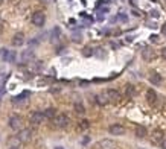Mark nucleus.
<instances>
[{
	"label": "nucleus",
	"instance_id": "f257e3e1",
	"mask_svg": "<svg viewBox=\"0 0 166 149\" xmlns=\"http://www.w3.org/2000/svg\"><path fill=\"white\" fill-rule=\"evenodd\" d=\"M52 120H53V125L56 128H67L69 126V122H70L66 114H56Z\"/></svg>",
	"mask_w": 166,
	"mask_h": 149
},
{
	"label": "nucleus",
	"instance_id": "f03ea898",
	"mask_svg": "<svg viewBox=\"0 0 166 149\" xmlns=\"http://www.w3.org/2000/svg\"><path fill=\"white\" fill-rule=\"evenodd\" d=\"M9 128L11 129H14V131H18L20 128H21V125H23V119L20 117V116H17V114H14V116H11L9 117Z\"/></svg>",
	"mask_w": 166,
	"mask_h": 149
},
{
	"label": "nucleus",
	"instance_id": "7ed1b4c3",
	"mask_svg": "<svg viewBox=\"0 0 166 149\" xmlns=\"http://www.w3.org/2000/svg\"><path fill=\"white\" fill-rule=\"evenodd\" d=\"M32 23H34V26H38V28L44 26V23H46V15L43 14L41 11L34 12V14H32Z\"/></svg>",
	"mask_w": 166,
	"mask_h": 149
},
{
	"label": "nucleus",
	"instance_id": "20e7f679",
	"mask_svg": "<svg viewBox=\"0 0 166 149\" xmlns=\"http://www.w3.org/2000/svg\"><path fill=\"white\" fill-rule=\"evenodd\" d=\"M32 129L31 128H25V129H20V132H18V139H20V142L21 143H26V142H31V139H32Z\"/></svg>",
	"mask_w": 166,
	"mask_h": 149
},
{
	"label": "nucleus",
	"instance_id": "39448f33",
	"mask_svg": "<svg viewBox=\"0 0 166 149\" xmlns=\"http://www.w3.org/2000/svg\"><path fill=\"white\" fill-rule=\"evenodd\" d=\"M105 94L108 97V102H111V104H118L121 101V93L118 90H107Z\"/></svg>",
	"mask_w": 166,
	"mask_h": 149
},
{
	"label": "nucleus",
	"instance_id": "423d86ee",
	"mask_svg": "<svg viewBox=\"0 0 166 149\" xmlns=\"http://www.w3.org/2000/svg\"><path fill=\"white\" fill-rule=\"evenodd\" d=\"M43 120H44V116H43L41 111H34L32 114H31V123H32L34 126L41 125Z\"/></svg>",
	"mask_w": 166,
	"mask_h": 149
},
{
	"label": "nucleus",
	"instance_id": "0eeeda50",
	"mask_svg": "<svg viewBox=\"0 0 166 149\" xmlns=\"http://www.w3.org/2000/svg\"><path fill=\"white\" fill-rule=\"evenodd\" d=\"M108 131H110L111 136H124L125 134V128L122 126V125H119V123L111 125V126L108 128Z\"/></svg>",
	"mask_w": 166,
	"mask_h": 149
},
{
	"label": "nucleus",
	"instance_id": "6e6552de",
	"mask_svg": "<svg viewBox=\"0 0 166 149\" xmlns=\"http://www.w3.org/2000/svg\"><path fill=\"white\" fill-rule=\"evenodd\" d=\"M98 148L99 149H116V143L110 139H104L98 143Z\"/></svg>",
	"mask_w": 166,
	"mask_h": 149
},
{
	"label": "nucleus",
	"instance_id": "1a4fd4ad",
	"mask_svg": "<svg viewBox=\"0 0 166 149\" xmlns=\"http://www.w3.org/2000/svg\"><path fill=\"white\" fill-rule=\"evenodd\" d=\"M11 44L14 46V47H20V46H23L25 44V35L21 34V32H18V34H15L12 40H11Z\"/></svg>",
	"mask_w": 166,
	"mask_h": 149
},
{
	"label": "nucleus",
	"instance_id": "9d476101",
	"mask_svg": "<svg viewBox=\"0 0 166 149\" xmlns=\"http://www.w3.org/2000/svg\"><path fill=\"white\" fill-rule=\"evenodd\" d=\"M142 56H143V59H145L146 63H151V61L156 58V52H154L152 49L146 47V49H143V52H142Z\"/></svg>",
	"mask_w": 166,
	"mask_h": 149
},
{
	"label": "nucleus",
	"instance_id": "9b49d317",
	"mask_svg": "<svg viewBox=\"0 0 166 149\" xmlns=\"http://www.w3.org/2000/svg\"><path fill=\"white\" fill-rule=\"evenodd\" d=\"M146 101L149 102V104H156L157 102V93L152 90V88H149V90H146Z\"/></svg>",
	"mask_w": 166,
	"mask_h": 149
},
{
	"label": "nucleus",
	"instance_id": "f8f14e48",
	"mask_svg": "<svg viewBox=\"0 0 166 149\" xmlns=\"http://www.w3.org/2000/svg\"><path fill=\"white\" fill-rule=\"evenodd\" d=\"M95 99H96V104H98V105H101V107H104V105L110 104V102H108V97H107V94H105V91H104V93H101V94H98Z\"/></svg>",
	"mask_w": 166,
	"mask_h": 149
},
{
	"label": "nucleus",
	"instance_id": "ddd939ff",
	"mask_svg": "<svg viewBox=\"0 0 166 149\" xmlns=\"http://www.w3.org/2000/svg\"><path fill=\"white\" fill-rule=\"evenodd\" d=\"M163 139H165V134H163V131H160V129H156V131L152 132V143H160Z\"/></svg>",
	"mask_w": 166,
	"mask_h": 149
},
{
	"label": "nucleus",
	"instance_id": "4468645a",
	"mask_svg": "<svg viewBox=\"0 0 166 149\" xmlns=\"http://www.w3.org/2000/svg\"><path fill=\"white\" fill-rule=\"evenodd\" d=\"M149 82L154 84V85H159V84H162V76L159 73H156V72H152L149 74Z\"/></svg>",
	"mask_w": 166,
	"mask_h": 149
},
{
	"label": "nucleus",
	"instance_id": "2eb2a0df",
	"mask_svg": "<svg viewBox=\"0 0 166 149\" xmlns=\"http://www.w3.org/2000/svg\"><path fill=\"white\" fill-rule=\"evenodd\" d=\"M134 132H136V137H139V139H143L148 134V131H146L145 126H136V131Z\"/></svg>",
	"mask_w": 166,
	"mask_h": 149
},
{
	"label": "nucleus",
	"instance_id": "dca6fc26",
	"mask_svg": "<svg viewBox=\"0 0 166 149\" xmlns=\"http://www.w3.org/2000/svg\"><path fill=\"white\" fill-rule=\"evenodd\" d=\"M43 116H44V119H53L55 116H56V110L55 108H47V110H44L43 111Z\"/></svg>",
	"mask_w": 166,
	"mask_h": 149
},
{
	"label": "nucleus",
	"instance_id": "f3484780",
	"mask_svg": "<svg viewBox=\"0 0 166 149\" xmlns=\"http://www.w3.org/2000/svg\"><path fill=\"white\" fill-rule=\"evenodd\" d=\"M20 139L15 136V137H9L8 139V145H9V148H17V146H20Z\"/></svg>",
	"mask_w": 166,
	"mask_h": 149
},
{
	"label": "nucleus",
	"instance_id": "a211bd4d",
	"mask_svg": "<svg viewBox=\"0 0 166 149\" xmlns=\"http://www.w3.org/2000/svg\"><path fill=\"white\" fill-rule=\"evenodd\" d=\"M125 94H126L128 97H134V96H136V88H134V85L128 84V85L125 87Z\"/></svg>",
	"mask_w": 166,
	"mask_h": 149
},
{
	"label": "nucleus",
	"instance_id": "6ab92c4d",
	"mask_svg": "<svg viewBox=\"0 0 166 149\" xmlns=\"http://www.w3.org/2000/svg\"><path fill=\"white\" fill-rule=\"evenodd\" d=\"M21 58H23V61L25 63H28V61H31L32 58H34V52L29 49V50H25L23 52V55H21Z\"/></svg>",
	"mask_w": 166,
	"mask_h": 149
},
{
	"label": "nucleus",
	"instance_id": "aec40b11",
	"mask_svg": "<svg viewBox=\"0 0 166 149\" xmlns=\"http://www.w3.org/2000/svg\"><path fill=\"white\" fill-rule=\"evenodd\" d=\"M26 96H28V93H23L21 96H17V97H14V99H12V104H14V105L23 104V102H25V97H26Z\"/></svg>",
	"mask_w": 166,
	"mask_h": 149
},
{
	"label": "nucleus",
	"instance_id": "412c9836",
	"mask_svg": "<svg viewBox=\"0 0 166 149\" xmlns=\"http://www.w3.org/2000/svg\"><path fill=\"white\" fill-rule=\"evenodd\" d=\"M15 52L14 50H8V55H6V58H5V61H8V63H14L15 61Z\"/></svg>",
	"mask_w": 166,
	"mask_h": 149
},
{
	"label": "nucleus",
	"instance_id": "4be33fe9",
	"mask_svg": "<svg viewBox=\"0 0 166 149\" xmlns=\"http://www.w3.org/2000/svg\"><path fill=\"white\" fill-rule=\"evenodd\" d=\"M73 108H75V113H78V114H84V113H85V108H84V105L81 102H76V104L73 105Z\"/></svg>",
	"mask_w": 166,
	"mask_h": 149
},
{
	"label": "nucleus",
	"instance_id": "5701e85b",
	"mask_svg": "<svg viewBox=\"0 0 166 149\" xmlns=\"http://www.w3.org/2000/svg\"><path fill=\"white\" fill-rule=\"evenodd\" d=\"M88 126H90V122L88 120H81L79 125H78V129L79 131H85V129H88Z\"/></svg>",
	"mask_w": 166,
	"mask_h": 149
},
{
	"label": "nucleus",
	"instance_id": "b1692460",
	"mask_svg": "<svg viewBox=\"0 0 166 149\" xmlns=\"http://www.w3.org/2000/svg\"><path fill=\"white\" fill-rule=\"evenodd\" d=\"M60 28H53V31H52V41H58V38H60Z\"/></svg>",
	"mask_w": 166,
	"mask_h": 149
},
{
	"label": "nucleus",
	"instance_id": "393cba45",
	"mask_svg": "<svg viewBox=\"0 0 166 149\" xmlns=\"http://www.w3.org/2000/svg\"><path fill=\"white\" fill-rule=\"evenodd\" d=\"M149 40H151L152 43H159V41H160V38H159V35H151V37H149Z\"/></svg>",
	"mask_w": 166,
	"mask_h": 149
},
{
	"label": "nucleus",
	"instance_id": "a878e982",
	"mask_svg": "<svg viewBox=\"0 0 166 149\" xmlns=\"http://www.w3.org/2000/svg\"><path fill=\"white\" fill-rule=\"evenodd\" d=\"M160 55H162V58H163V59H166V47H163V49L160 50Z\"/></svg>",
	"mask_w": 166,
	"mask_h": 149
},
{
	"label": "nucleus",
	"instance_id": "bb28decb",
	"mask_svg": "<svg viewBox=\"0 0 166 149\" xmlns=\"http://www.w3.org/2000/svg\"><path fill=\"white\" fill-rule=\"evenodd\" d=\"M162 34L166 37V23H165V25H162Z\"/></svg>",
	"mask_w": 166,
	"mask_h": 149
},
{
	"label": "nucleus",
	"instance_id": "cd10ccee",
	"mask_svg": "<svg viewBox=\"0 0 166 149\" xmlns=\"http://www.w3.org/2000/svg\"><path fill=\"white\" fill-rule=\"evenodd\" d=\"M84 55H85V56H88V55H91V52H90V49H84Z\"/></svg>",
	"mask_w": 166,
	"mask_h": 149
},
{
	"label": "nucleus",
	"instance_id": "c85d7f7f",
	"mask_svg": "<svg viewBox=\"0 0 166 149\" xmlns=\"http://www.w3.org/2000/svg\"><path fill=\"white\" fill-rule=\"evenodd\" d=\"M160 145H162V148L163 149H166V139H163V140L160 142Z\"/></svg>",
	"mask_w": 166,
	"mask_h": 149
},
{
	"label": "nucleus",
	"instance_id": "c756f323",
	"mask_svg": "<svg viewBox=\"0 0 166 149\" xmlns=\"http://www.w3.org/2000/svg\"><path fill=\"white\" fill-rule=\"evenodd\" d=\"M151 15H154V17H159V11H152V12H151Z\"/></svg>",
	"mask_w": 166,
	"mask_h": 149
},
{
	"label": "nucleus",
	"instance_id": "7c9ffc66",
	"mask_svg": "<svg viewBox=\"0 0 166 149\" xmlns=\"http://www.w3.org/2000/svg\"><path fill=\"white\" fill-rule=\"evenodd\" d=\"M2 34H3V25L0 23V37H2Z\"/></svg>",
	"mask_w": 166,
	"mask_h": 149
},
{
	"label": "nucleus",
	"instance_id": "2f4dec72",
	"mask_svg": "<svg viewBox=\"0 0 166 149\" xmlns=\"http://www.w3.org/2000/svg\"><path fill=\"white\" fill-rule=\"evenodd\" d=\"M119 18H121L122 21H125V20H126V17H125V15H119Z\"/></svg>",
	"mask_w": 166,
	"mask_h": 149
},
{
	"label": "nucleus",
	"instance_id": "473e14b6",
	"mask_svg": "<svg viewBox=\"0 0 166 149\" xmlns=\"http://www.w3.org/2000/svg\"><path fill=\"white\" fill-rule=\"evenodd\" d=\"M9 149H20V146H17V148H9Z\"/></svg>",
	"mask_w": 166,
	"mask_h": 149
},
{
	"label": "nucleus",
	"instance_id": "72a5a7b5",
	"mask_svg": "<svg viewBox=\"0 0 166 149\" xmlns=\"http://www.w3.org/2000/svg\"><path fill=\"white\" fill-rule=\"evenodd\" d=\"M3 2H5V0H0V5H2V3H3Z\"/></svg>",
	"mask_w": 166,
	"mask_h": 149
},
{
	"label": "nucleus",
	"instance_id": "f704fd0d",
	"mask_svg": "<svg viewBox=\"0 0 166 149\" xmlns=\"http://www.w3.org/2000/svg\"><path fill=\"white\" fill-rule=\"evenodd\" d=\"M8 2H14V0H8Z\"/></svg>",
	"mask_w": 166,
	"mask_h": 149
},
{
	"label": "nucleus",
	"instance_id": "c9c22d12",
	"mask_svg": "<svg viewBox=\"0 0 166 149\" xmlns=\"http://www.w3.org/2000/svg\"><path fill=\"white\" fill-rule=\"evenodd\" d=\"M56 149H61V148H60V146H58V148H56Z\"/></svg>",
	"mask_w": 166,
	"mask_h": 149
},
{
	"label": "nucleus",
	"instance_id": "e433bc0d",
	"mask_svg": "<svg viewBox=\"0 0 166 149\" xmlns=\"http://www.w3.org/2000/svg\"><path fill=\"white\" fill-rule=\"evenodd\" d=\"M154 2H157V0H154Z\"/></svg>",
	"mask_w": 166,
	"mask_h": 149
}]
</instances>
